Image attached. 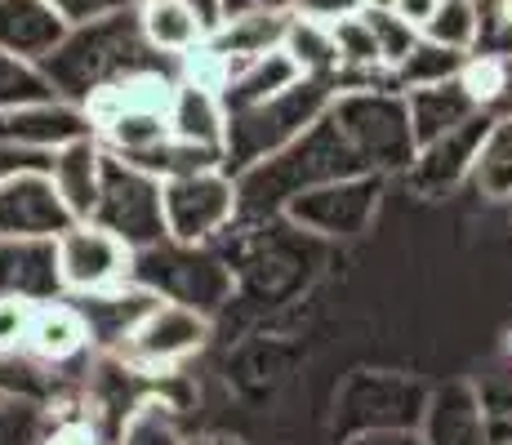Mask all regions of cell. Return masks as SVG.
I'll return each mask as SVG.
<instances>
[{
    "label": "cell",
    "mask_w": 512,
    "mask_h": 445,
    "mask_svg": "<svg viewBox=\"0 0 512 445\" xmlns=\"http://www.w3.org/2000/svg\"><path fill=\"white\" fill-rule=\"evenodd\" d=\"M156 67H170L174 72V58L156 54L147 45L139 5H130V9H116V14L90 18V23H72V32L41 63V72L54 85V94L90 107V98L112 89L116 81L139 76V72H156Z\"/></svg>",
    "instance_id": "obj_1"
},
{
    "label": "cell",
    "mask_w": 512,
    "mask_h": 445,
    "mask_svg": "<svg viewBox=\"0 0 512 445\" xmlns=\"http://www.w3.org/2000/svg\"><path fill=\"white\" fill-rule=\"evenodd\" d=\"M348 174H379V170H370V161L352 143V134L326 107L290 147H281L277 156L236 174L241 214H281L299 192H308L317 183H334V178H348Z\"/></svg>",
    "instance_id": "obj_2"
},
{
    "label": "cell",
    "mask_w": 512,
    "mask_h": 445,
    "mask_svg": "<svg viewBox=\"0 0 512 445\" xmlns=\"http://www.w3.org/2000/svg\"><path fill=\"white\" fill-rule=\"evenodd\" d=\"M334 98V81H317V76H303L299 85H290L285 94L268 98V103L241 107L228 112V143H223V170L241 174L250 165L277 156L281 147H290L294 138L308 130Z\"/></svg>",
    "instance_id": "obj_3"
},
{
    "label": "cell",
    "mask_w": 512,
    "mask_h": 445,
    "mask_svg": "<svg viewBox=\"0 0 512 445\" xmlns=\"http://www.w3.org/2000/svg\"><path fill=\"white\" fill-rule=\"evenodd\" d=\"M330 112L339 116V125L352 134V143L361 147L370 170L406 174V165L415 161V134H410L406 94L392 89L388 81L334 89Z\"/></svg>",
    "instance_id": "obj_4"
},
{
    "label": "cell",
    "mask_w": 512,
    "mask_h": 445,
    "mask_svg": "<svg viewBox=\"0 0 512 445\" xmlns=\"http://www.w3.org/2000/svg\"><path fill=\"white\" fill-rule=\"evenodd\" d=\"M161 210L170 241L183 245L214 241L219 232H228L232 219H241L236 174H228L223 165H205V170L161 178Z\"/></svg>",
    "instance_id": "obj_5"
},
{
    "label": "cell",
    "mask_w": 512,
    "mask_h": 445,
    "mask_svg": "<svg viewBox=\"0 0 512 445\" xmlns=\"http://www.w3.org/2000/svg\"><path fill=\"white\" fill-rule=\"evenodd\" d=\"M383 183H388V174H348V178H334V183H317L294 196L281 214L312 236L352 241V236L370 232L383 201Z\"/></svg>",
    "instance_id": "obj_6"
},
{
    "label": "cell",
    "mask_w": 512,
    "mask_h": 445,
    "mask_svg": "<svg viewBox=\"0 0 512 445\" xmlns=\"http://www.w3.org/2000/svg\"><path fill=\"white\" fill-rule=\"evenodd\" d=\"M90 219L103 223L107 232H116L121 241H130L134 250H147V245L165 241L161 178L107 152L103 192H98V205H94Z\"/></svg>",
    "instance_id": "obj_7"
},
{
    "label": "cell",
    "mask_w": 512,
    "mask_h": 445,
    "mask_svg": "<svg viewBox=\"0 0 512 445\" xmlns=\"http://www.w3.org/2000/svg\"><path fill=\"white\" fill-rule=\"evenodd\" d=\"M134 281H143L147 290H156L161 299H179L192 308L210 312L214 303L228 294V272L201 250V245L183 241H156L147 250H134Z\"/></svg>",
    "instance_id": "obj_8"
},
{
    "label": "cell",
    "mask_w": 512,
    "mask_h": 445,
    "mask_svg": "<svg viewBox=\"0 0 512 445\" xmlns=\"http://www.w3.org/2000/svg\"><path fill=\"white\" fill-rule=\"evenodd\" d=\"M205 339H210V312L179 303V299H161L139 321V330L125 339V348L116 356L139 374H161V370L183 365L192 352H201Z\"/></svg>",
    "instance_id": "obj_9"
},
{
    "label": "cell",
    "mask_w": 512,
    "mask_h": 445,
    "mask_svg": "<svg viewBox=\"0 0 512 445\" xmlns=\"http://www.w3.org/2000/svg\"><path fill=\"white\" fill-rule=\"evenodd\" d=\"M58 272H63L67 294H90L103 285L130 281L134 272V245L121 241L116 232H107L94 219H76L58 236Z\"/></svg>",
    "instance_id": "obj_10"
},
{
    "label": "cell",
    "mask_w": 512,
    "mask_h": 445,
    "mask_svg": "<svg viewBox=\"0 0 512 445\" xmlns=\"http://www.w3.org/2000/svg\"><path fill=\"white\" fill-rule=\"evenodd\" d=\"M486 130H490V116L477 112L472 121L459 125V130L432 138V143H419L415 161L406 165V183L415 187L419 196H446V192H455L459 183H472Z\"/></svg>",
    "instance_id": "obj_11"
},
{
    "label": "cell",
    "mask_w": 512,
    "mask_h": 445,
    "mask_svg": "<svg viewBox=\"0 0 512 445\" xmlns=\"http://www.w3.org/2000/svg\"><path fill=\"white\" fill-rule=\"evenodd\" d=\"M76 223L49 170H27L0 183V236H63Z\"/></svg>",
    "instance_id": "obj_12"
},
{
    "label": "cell",
    "mask_w": 512,
    "mask_h": 445,
    "mask_svg": "<svg viewBox=\"0 0 512 445\" xmlns=\"http://www.w3.org/2000/svg\"><path fill=\"white\" fill-rule=\"evenodd\" d=\"M94 134L90 107L72 103L63 94L36 98V103H18L0 112V138L23 147H41V152H58V147L76 143V138Z\"/></svg>",
    "instance_id": "obj_13"
},
{
    "label": "cell",
    "mask_w": 512,
    "mask_h": 445,
    "mask_svg": "<svg viewBox=\"0 0 512 445\" xmlns=\"http://www.w3.org/2000/svg\"><path fill=\"white\" fill-rule=\"evenodd\" d=\"M419 437L423 445H490L495 428H490L481 388H472V383H441V388H432L428 401H423Z\"/></svg>",
    "instance_id": "obj_14"
},
{
    "label": "cell",
    "mask_w": 512,
    "mask_h": 445,
    "mask_svg": "<svg viewBox=\"0 0 512 445\" xmlns=\"http://www.w3.org/2000/svg\"><path fill=\"white\" fill-rule=\"evenodd\" d=\"M0 294L49 303L63 299L58 236H0Z\"/></svg>",
    "instance_id": "obj_15"
},
{
    "label": "cell",
    "mask_w": 512,
    "mask_h": 445,
    "mask_svg": "<svg viewBox=\"0 0 512 445\" xmlns=\"http://www.w3.org/2000/svg\"><path fill=\"white\" fill-rule=\"evenodd\" d=\"M76 308L85 312V325H90V339L94 348H112L121 352L125 339L139 330V321L147 312L161 303V294L147 290L143 281H116V285H103V290H90V294H72Z\"/></svg>",
    "instance_id": "obj_16"
},
{
    "label": "cell",
    "mask_w": 512,
    "mask_h": 445,
    "mask_svg": "<svg viewBox=\"0 0 512 445\" xmlns=\"http://www.w3.org/2000/svg\"><path fill=\"white\" fill-rule=\"evenodd\" d=\"M67 32H72V18L54 0H0V49L23 63L41 67Z\"/></svg>",
    "instance_id": "obj_17"
},
{
    "label": "cell",
    "mask_w": 512,
    "mask_h": 445,
    "mask_svg": "<svg viewBox=\"0 0 512 445\" xmlns=\"http://www.w3.org/2000/svg\"><path fill=\"white\" fill-rule=\"evenodd\" d=\"M85 348H94L90 339V325H85V312L76 308V299H49L36 303L32 312V330H27V356L45 361L49 370L54 365H67L76 356H85Z\"/></svg>",
    "instance_id": "obj_18"
},
{
    "label": "cell",
    "mask_w": 512,
    "mask_h": 445,
    "mask_svg": "<svg viewBox=\"0 0 512 445\" xmlns=\"http://www.w3.org/2000/svg\"><path fill=\"white\" fill-rule=\"evenodd\" d=\"M103 165H107V147L98 143L94 134L76 138V143H67L54 152L49 178H54L58 196L67 201V210H72L76 219H90L94 214L98 192H103Z\"/></svg>",
    "instance_id": "obj_19"
},
{
    "label": "cell",
    "mask_w": 512,
    "mask_h": 445,
    "mask_svg": "<svg viewBox=\"0 0 512 445\" xmlns=\"http://www.w3.org/2000/svg\"><path fill=\"white\" fill-rule=\"evenodd\" d=\"M165 116H170V134L179 138V143H192V147H205V152L223 156V143H228V107H223L219 89L179 81L174 103Z\"/></svg>",
    "instance_id": "obj_20"
},
{
    "label": "cell",
    "mask_w": 512,
    "mask_h": 445,
    "mask_svg": "<svg viewBox=\"0 0 512 445\" xmlns=\"http://www.w3.org/2000/svg\"><path fill=\"white\" fill-rule=\"evenodd\" d=\"M299 81H303V67L294 63L281 45V49H268V54H259V58L232 63L219 94H223V107H228V112H241V107L268 103V98L285 94V89L299 85Z\"/></svg>",
    "instance_id": "obj_21"
},
{
    "label": "cell",
    "mask_w": 512,
    "mask_h": 445,
    "mask_svg": "<svg viewBox=\"0 0 512 445\" xmlns=\"http://www.w3.org/2000/svg\"><path fill=\"white\" fill-rule=\"evenodd\" d=\"M139 23H143L147 45L156 54L174 58V63L183 54H192V49H201L214 27L192 0H139Z\"/></svg>",
    "instance_id": "obj_22"
},
{
    "label": "cell",
    "mask_w": 512,
    "mask_h": 445,
    "mask_svg": "<svg viewBox=\"0 0 512 445\" xmlns=\"http://www.w3.org/2000/svg\"><path fill=\"white\" fill-rule=\"evenodd\" d=\"M406 112H410V134H415V147H419V143H432V138L459 130L481 107L472 103L464 81L450 76V81H437V85L406 89Z\"/></svg>",
    "instance_id": "obj_23"
},
{
    "label": "cell",
    "mask_w": 512,
    "mask_h": 445,
    "mask_svg": "<svg viewBox=\"0 0 512 445\" xmlns=\"http://www.w3.org/2000/svg\"><path fill=\"white\" fill-rule=\"evenodd\" d=\"M290 9H263V14H236L219 18L205 36V45L223 58V63H245V58H259L268 49L285 45V27H290Z\"/></svg>",
    "instance_id": "obj_24"
},
{
    "label": "cell",
    "mask_w": 512,
    "mask_h": 445,
    "mask_svg": "<svg viewBox=\"0 0 512 445\" xmlns=\"http://www.w3.org/2000/svg\"><path fill=\"white\" fill-rule=\"evenodd\" d=\"M285 54L303 67V76H317V81H334L343 72L330 23H312V18L294 14L290 27H285Z\"/></svg>",
    "instance_id": "obj_25"
},
{
    "label": "cell",
    "mask_w": 512,
    "mask_h": 445,
    "mask_svg": "<svg viewBox=\"0 0 512 445\" xmlns=\"http://www.w3.org/2000/svg\"><path fill=\"white\" fill-rule=\"evenodd\" d=\"M472 187L486 201H512V116L490 121L486 143L477 152V170H472Z\"/></svg>",
    "instance_id": "obj_26"
},
{
    "label": "cell",
    "mask_w": 512,
    "mask_h": 445,
    "mask_svg": "<svg viewBox=\"0 0 512 445\" xmlns=\"http://www.w3.org/2000/svg\"><path fill=\"white\" fill-rule=\"evenodd\" d=\"M464 63H468V54L419 36V45L392 67V85H397L401 94H406V89H419V85H437V81H450V76L464 72Z\"/></svg>",
    "instance_id": "obj_27"
},
{
    "label": "cell",
    "mask_w": 512,
    "mask_h": 445,
    "mask_svg": "<svg viewBox=\"0 0 512 445\" xmlns=\"http://www.w3.org/2000/svg\"><path fill=\"white\" fill-rule=\"evenodd\" d=\"M49 423L54 414L45 401L0 388V445H45Z\"/></svg>",
    "instance_id": "obj_28"
},
{
    "label": "cell",
    "mask_w": 512,
    "mask_h": 445,
    "mask_svg": "<svg viewBox=\"0 0 512 445\" xmlns=\"http://www.w3.org/2000/svg\"><path fill=\"white\" fill-rule=\"evenodd\" d=\"M116 445H187V437L179 432V419H174L170 405L156 397H143L130 410V419L121 423Z\"/></svg>",
    "instance_id": "obj_29"
},
{
    "label": "cell",
    "mask_w": 512,
    "mask_h": 445,
    "mask_svg": "<svg viewBox=\"0 0 512 445\" xmlns=\"http://www.w3.org/2000/svg\"><path fill=\"white\" fill-rule=\"evenodd\" d=\"M423 36L459 54H472L477 45V0H441L437 14L423 23Z\"/></svg>",
    "instance_id": "obj_30"
},
{
    "label": "cell",
    "mask_w": 512,
    "mask_h": 445,
    "mask_svg": "<svg viewBox=\"0 0 512 445\" xmlns=\"http://www.w3.org/2000/svg\"><path fill=\"white\" fill-rule=\"evenodd\" d=\"M49 94H54V85L45 81L41 67L0 49V112L18 103H36V98H49Z\"/></svg>",
    "instance_id": "obj_31"
},
{
    "label": "cell",
    "mask_w": 512,
    "mask_h": 445,
    "mask_svg": "<svg viewBox=\"0 0 512 445\" xmlns=\"http://www.w3.org/2000/svg\"><path fill=\"white\" fill-rule=\"evenodd\" d=\"M366 18H370V27H374V41H379V63L388 67H397L401 58L410 54V49L419 45V27L415 23H406V18L397 14V9H366Z\"/></svg>",
    "instance_id": "obj_32"
},
{
    "label": "cell",
    "mask_w": 512,
    "mask_h": 445,
    "mask_svg": "<svg viewBox=\"0 0 512 445\" xmlns=\"http://www.w3.org/2000/svg\"><path fill=\"white\" fill-rule=\"evenodd\" d=\"M472 54H512V0H477V45Z\"/></svg>",
    "instance_id": "obj_33"
},
{
    "label": "cell",
    "mask_w": 512,
    "mask_h": 445,
    "mask_svg": "<svg viewBox=\"0 0 512 445\" xmlns=\"http://www.w3.org/2000/svg\"><path fill=\"white\" fill-rule=\"evenodd\" d=\"M32 299L18 294H0V352H23L27 348V330H32Z\"/></svg>",
    "instance_id": "obj_34"
},
{
    "label": "cell",
    "mask_w": 512,
    "mask_h": 445,
    "mask_svg": "<svg viewBox=\"0 0 512 445\" xmlns=\"http://www.w3.org/2000/svg\"><path fill=\"white\" fill-rule=\"evenodd\" d=\"M54 165V152H41V147H23V143H5L0 138V183L27 174V170H49Z\"/></svg>",
    "instance_id": "obj_35"
},
{
    "label": "cell",
    "mask_w": 512,
    "mask_h": 445,
    "mask_svg": "<svg viewBox=\"0 0 512 445\" xmlns=\"http://www.w3.org/2000/svg\"><path fill=\"white\" fill-rule=\"evenodd\" d=\"M285 5H290V14L312 18V23H339L348 14H361L366 0H285Z\"/></svg>",
    "instance_id": "obj_36"
},
{
    "label": "cell",
    "mask_w": 512,
    "mask_h": 445,
    "mask_svg": "<svg viewBox=\"0 0 512 445\" xmlns=\"http://www.w3.org/2000/svg\"><path fill=\"white\" fill-rule=\"evenodd\" d=\"M45 445H103V432L90 419H81V414H67V419L49 423Z\"/></svg>",
    "instance_id": "obj_37"
},
{
    "label": "cell",
    "mask_w": 512,
    "mask_h": 445,
    "mask_svg": "<svg viewBox=\"0 0 512 445\" xmlns=\"http://www.w3.org/2000/svg\"><path fill=\"white\" fill-rule=\"evenodd\" d=\"M343 445H423V437L415 423H388V428H361Z\"/></svg>",
    "instance_id": "obj_38"
},
{
    "label": "cell",
    "mask_w": 512,
    "mask_h": 445,
    "mask_svg": "<svg viewBox=\"0 0 512 445\" xmlns=\"http://www.w3.org/2000/svg\"><path fill=\"white\" fill-rule=\"evenodd\" d=\"M72 23H90V18H103V14H116V9H130L139 0H54Z\"/></svg>",
    "instance_id": "obj_39"
},
{
    "label": "cell",
    "mask_w": 512,
    "mask_h": 445,
    "mask_svg": "<svg viewBox=\"0 0 512 445\" xmlns=\"http://www.w3.org/2000/svg\"><path fill=\"white\" fill-rule=\"evenodd\" d=\"M490 121H508L512 116V54L499 58V81H495V98L486 107Z\"/></svg>",
    "instance_id": "obj_40"
},
{
    "label": "cell",
    "mask_w": 512,
    "mask_h": 445,
    "mask_svg": "<svg viewBox=\"0 0 512 445\" xmlns=\"http://www.w3.org/2000/svg\"><path fill=\"white\" fill-rule=\"evenodd\" d=\"M263 9H290V5H285V0H219V18L263 14Z\"/></svg>",
    "instance_id": "obj_41"
},
{
    "label": "cell",
    "mask_w": 512,
    "mask_h": 445,
    "mask_svg": "<svg viewBox=\"0 0 512 445\" xmlns=\"http://www.w3.org/2000/svg\"><path fill=\"white\" fill-rule=\"evenodd\" d=\"M437 5H441V0H401V5H397V14L406 18V23H415L419 32H423V23H428V18L437 14Z\"/></svg>",
    "instance_id": "obj_42"
},
{
    "label": "cell",
    "mask_w": 512,
    "mask_h": 445,
    "mask_svg": "<svg viewBox=\"0 0 512 445\" xmlns=\"http://www.w3.org/2000/svg\"><path fill=\"white\" fill-rule=\"evenodd\" d=\"M196 9H201L205 18H210V23H219V0H192Z\"/></svg>",
    "instance_id": "obj_43"
},
{
    "label": "cell",
    "mask_w": 512,
    "mask_h": 445,
    "mask_svg": "<svg viewBox=\"0 0 512 445\" xmlns=\"http://www.w3.org/2000/svg\"><path fill=\"white\" fill-rule=\"evenodd\" d=\"M187 445H241V441H232V437H192Z\"/></svg>",
    "instance_id": "obj_44"
},
{
    "label": "cell",
    "mask_w": 512,
    "mask_h": 445,
    "mask_svg": "<svg viewBox=\"0 0 512 445\" xmlns=\"http://www.w3.org/2000/svg\"><path fill=\"white\" fill-rule=\"evenodd\" d=\"M401 0H366V9H397Z\"/></svg>",
    "instance_id": "obj_45"
}]
</instances>
